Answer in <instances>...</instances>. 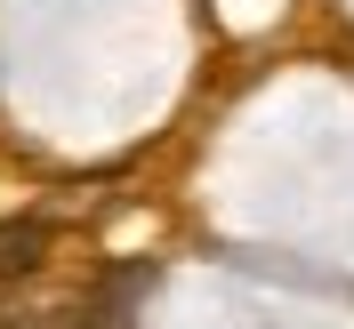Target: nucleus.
I'll use <instances>...</instances> for the list:
<instances>
[{
    "label": "nucleus",
    "mask_w": 354,
    "mask_h": 329,
    "mask_svg": "<svg viewBox=\"0 0 354 329\" xmlns=\"http://www.w3.org/2000/svg\"><path fill=\"white\" fill-rule=\"evenodd\" d=\"M41 257H48V225L41 217H8V225H0V289H8V281H32Z\"/></svg>",
    "instance_id": "1"
}]
</instances>
